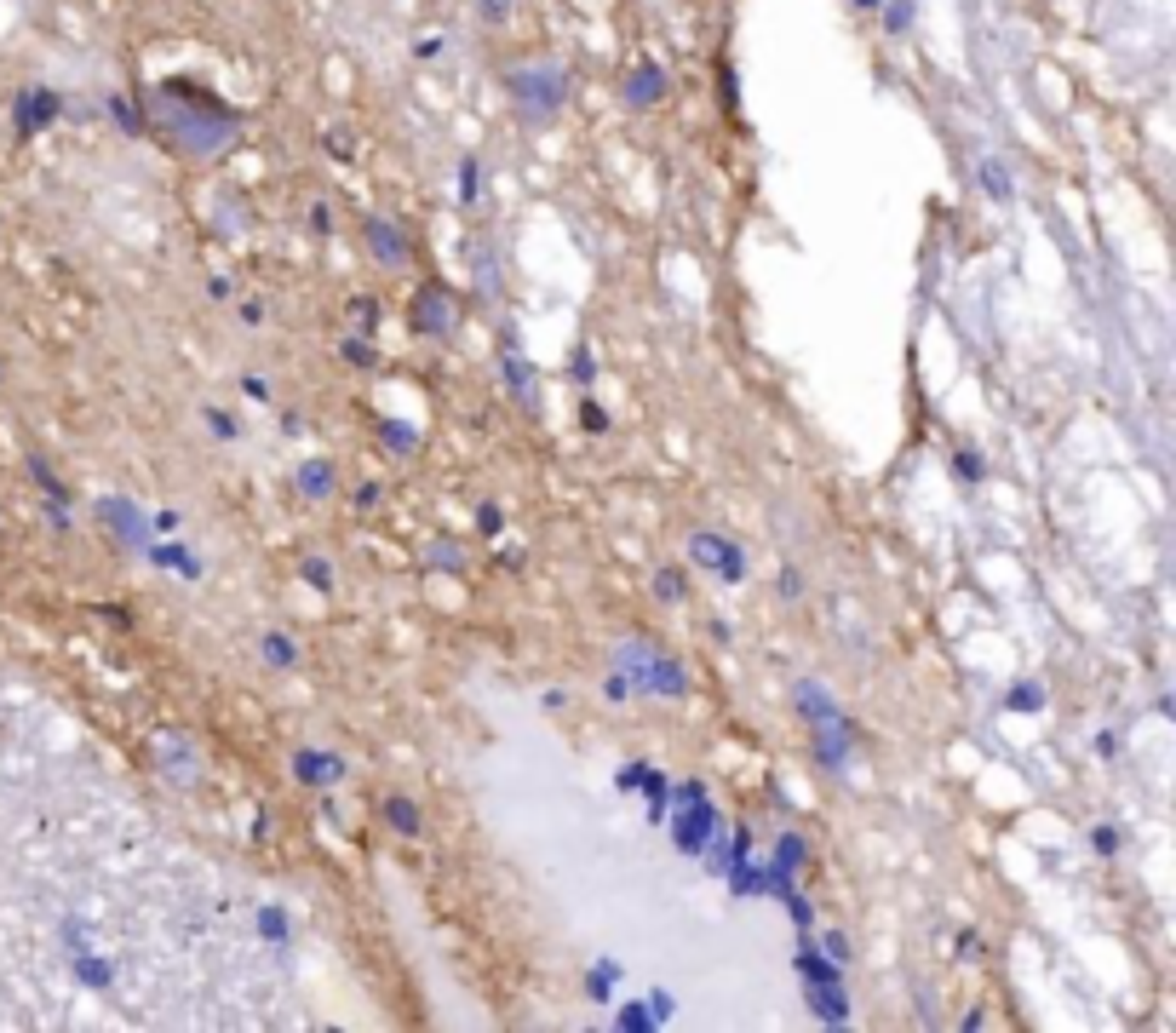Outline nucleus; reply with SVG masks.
Segmentation results:
<instances>
[{
    "label": "nucleus",
    "instance_id": "nucleus-7",
    "mask_svg": "<svg viewBox=\"0 0 1176 1033\" xmlns=\"http://www.w3.org/2000/svg\"><path fill=\"white\" fill-rule=\"evenodd\" d=\"M861 7H878V0H861Z\"/></svg>",
    "mask_w": 1176,
    "mask_h": 1033
},
{
    "label": "nucleus",
    "instance_id": "nucleus-5",
    "mask_svg": "<svg viewBox=\"0 0 1176 1033\" xmlns=\"http://www.w3.org/2000/svg\"><path fill=\"white\" fill-rule=\"evenodd\" d=\"M482 12H488L494 24H505V18H511V0H482Z\"/></svg>",
    "mask_w": 1176,
    "mask_h": 1033
},
{
    "label": "nucleus",
    "instance_id": "nucleus-2",
    "mask_svg": "<svg viewBox=\"0 0 1176 1033\" xmlns=\"http://www.w3.org/2000/svg\"><path fill=\"white\" fill-rule=\"evenodd\" d=\"M299 775H305V781H339L344 770H339V758H305V753H299Z\"/></svg>",
    "mask_w": 1176,
    "mask_h": 1033
},
{
    "label": "nucleus",
    "instance_id": "nucleus-3",
    "mask_svg": "<svg viewBox=\"0 0 1176 1033\" xmlns=\"http://www.w3.org/2000/svg\"><path fill=\"white\" fill-rule=\"evenodd\" d=\"M385 816H391V827L419 833V816H413V804H408V798H391V804H385Z\"/></svg>",
    "mask_w": 1176,
    "mask_h": 1033
},
{
    "label": "nucleus",
    "instance_id": "nucleus-1",
    "mask_svg": "<svg viewBox=\"0 0 1176 1033\" xmlns=\"http://www.w3.org/2000/svg\"><path fill=\"white\" fill-rule=\"evenodd\" d=\"M660 98V69L654 63H643L637 69V81H631V104H654Z\"/></svg>",
    "mask_w": 1176,
    "mask_h": 1033
},
{
    "label": "nucleus",
    "instance_id": "nucleus-4",
    "mask_svg": "<svg viewBox=\"0 0 1176 1033\" xmlns=\"http://www.w3.org/2000/svg\"><path fill=\"white\" fill-rule=\"evenodd\" d=\"M374 247H379V259H396V253H402V242H391L385 230H374Z\"/></svg>",
    "mask_w": 1176,
    "mask_h": 1033
},
{
    "label": "nucleus",
    "instance_id": "nucleus-6",
    "mask_svg": "<svg viewBox=\"0 0 1176 1033\" xmlns=\"http://www.w3.org/2000/svg\"><path fill=\"white\" fill-rule=\"evenodd\" d=\"M907 24H913V7H890V29H896V35H901V29H907Z\"/></svg>",
    "mask_w": 1176,
    "mask_h": 1033
}]
</instances>
